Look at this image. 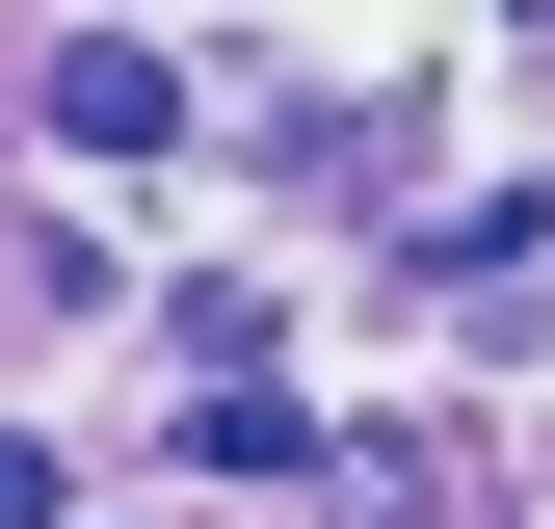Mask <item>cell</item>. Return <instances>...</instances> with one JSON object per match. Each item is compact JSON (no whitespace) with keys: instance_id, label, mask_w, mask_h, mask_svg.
Wrapping results in <instances>:
<instances>
[{"instance_id":"1","label":"cell","mask_w":555,"mask_h":529,"mask_svg":"<svg viewBox=\"0 0 555 529\" xmlns=\"http://www.w3.org/2000/svg\"><path fill=\"white\" fill-rule=\"evenodd\" d=\"M159 132H185V80H159L132 27H80V53H53V159H159Z\"/></svg>"},{"instance_id":"2","label":"cell","mask_w":555,"mask_h":529,"mask_svg":"<svg viewBox=\"0 0 555 529\" xmlns=\"http://www.w3.org/2000/svg\"><path fill=\"white\" fill-rule=\"evenodd\" d=\"M185 477H264V503H292V477H318V503H344V450L292 424V397H212V424H185Z\"/></svg>"},{"instance_id":"3","label":"cell","mask_w":555,"mask_h":529,"mask_svg":"<svg viewBox=\"0 0 555 529\" xmlns=\"http://www.w3.org/2000/svg\"><path fill=\"white\" fill-rule=\"evenodd\" d=\"M503 264H555V185H503V212H424V292H503Z\"/></svg>"},{"instance_id":"4","label":"cell","mask_w":555,"mask_h":529,"mask_svg":"<svg viewBox=\"0 0 555 529\" xmlns=\"http://www.w3.org/2000/svg\"><path fill=\"white\" fill-rule=\"evenodd\" d=\"M53 503H80V477H53V450H27V424H0V529H53Z\"/></svg>"}]
</instances>
